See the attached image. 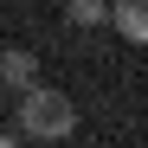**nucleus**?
Segmentation results:
<instances>
[{
    "instance_id": "5",
    "label": "nucleus",
    "mask_w": 148,
    "mask_h": 148,
    "mask_svg": "<svg viewBox=\"0 0 148 148\" xmlns=\"http://www.w3.org/2000/svg\"><path fill=\"white\" fill-rule=\"evenodd\" d=\"M0 148H19V142H13V135H7V129H0Z\"/></svg>"
},
{
    "instance_id": "4",
    "label": "nucleus",
    "mask_w": 148,
    "mask_h": 148,
    "mask_svg": "<svg viewBox=\"0 0 148 148\" xmlns=\"http://www.w3.org/2000/svg\"><path fill=\"white\" fill-rule=\"evenodd\" d=\"M103 13H110V0H64L71 26H103Z\"/></svg>"
},
{
    "instance_id": "1",
    "label": "nucleus",
    "mask_w": 148,
    "mask_h": 148,
    "mask_svg": "<svg viewBox=\"0 0 148 148\" xmlns=\"http://www.w3.org/2000/svg\"><path fill=\"white\" fill-rule=\"evenodd\" d=\"M77 129V103L52 84H26L19 90V135L26 142H71Z\"/></svg>"
},
{
    "instance_id": "3",
    "label": "nucleus",
    "mask_w": 148,
    "mask_h": 148,
    "mask_svg": "<svg viewBox=\"0 0 148 148\" xmlns=\"http://www.w3.org/2000/svg\"><path fill=\"white\" fill-rule=\"evenodd\" d=\"M0 84H7V90L39 84V58H32V52H0Z\"/></svg>"
},
{
    "instance_id": "2",
    "label": "nucleus",
    "mask_w": 148,
    "mask_h": 148,
    "mask_svg": "<svg viewBox=\"0 0 148 148\" xmlns=\"http://www.w3.org/2000/svg\"><path fill=\"white\" fill-rule=\"evenodd\" d=\"M110 26L129 39V45H148V0H110Z\"/></svg>"
}]
</instances>
